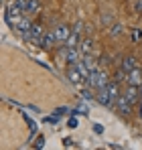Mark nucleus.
<instances>
[{
  "mask_svg": "<svg viewBox=\"0 0 142 150\" xmlns=\"http://www.w3.org/2000/svg\"><path fill=\"white\" fill-rule=\"evenodd\" d=\"M67 79H69L73 85H77V87H81V85L87 83V79L81 75V71H79L75 65H67Z\"/></svg>",
  "mask_w": 142,
  "mask_h": 150,
  "instance_id": "obj_1",
  "label": "nucleus"
},
{
  "mask_svg": "<svg viewBox=\"0 0 142 150\" xmlns=\"http://www.w3.org/2000/svg\"><path fill=\"white\" fill-rule=\"evenodd\" d=\"M114 105H116V110H118L120 114L130 116V112H132V105H134V103H132V101H130L126 96H124V93H122V96H118V98L114 100Z\"/></svg>",
  "mask_w": 142,
  "mask_h": 150,
  "instance_id": "obj_2",
  "label": "nucleus"
},
{
  "mask_svg": "<svg viewBox=\"0 0 142 150\" xmlns=\"http://www.w3.org/2000/svg\"><path fill=\"white\" fill-rule=\"evenodd\" d=\"M73 33V28L69 25H57L55 26V37H57V43H65L67 39H69V35Z\"/></svg>",
  "mask_w": 142,
  "mask_h": 150,
  "instance_id": "obj_3",
  "label": "nucleus"
},
{
  "mask_svg": "<svg viewBox=\"0 0 142 150\" xmlns=\"http://www.w3.org/2000/svg\"><path fill=\"white\" fill-rule=\"evenodd\" d=\"M95 101H97V103H102V105H106V108L114 105V100H112V96L108 93V89H106V87L95 89Z\"/></svg>",
  "mask_w": 142,
  "mask_h": 150,
  "instance_id": "obj_4",
  "label": "nucleus"
},
{
  "mask_svg": "<svg viewBox=\"0 0 142 150\" xmlns=\"http://www.w3.org/2000/svg\"><path fill=\"white\" fill-rule=\"evenodd\" d=\"M57 43V37H55V30H47V33H43V37H41V49L45 51H51L53 49V45Z\"/></svg>",
  "mask_w": 142,
  "mask_h": 150,
  "instance_id": "obj_5",
  "label": "nucleus"
},
{
  "mask_svg": "<svg viewBox=\"0 0 142 150\" xmlns=\"http://www.w3.org/2000/svg\"><path fill=\"white\" fill-rule=\"evenodd\" d=\"M126 83H130V85H138L140 87V83H142V69L140 67H134L130 73H128V81Z\"/></svg>",
  "mask_w": 142,
  "mask_h": 150,
  "instance_id": "obj_6",
  "label": "nucleus"
},
{
  "mask_svg": "<svg viewBox=\"0 0 142 150\" xmlns=\"http://www.w3.org/2000/svg\"><path fill=\"white\" fill-rule=\"evenodd\" d=\"M124 96L132 101V103H136L138 98H140V87H138V85H130V83H128V89H126V93H124Z\"/></svg>",
  "mask_w": 142,
  "mask_h": 150,
  "instance_id": "obj_7",
  "label": "nucleus"
},
{
  "mask_svg": "<svg viewBox=\"0 0 142 150\" xmlns=\"http://www.w3.org/2000/svg\"><path fill=\"white\" fill-rule=\"evenodd\" d=\"M79 51L83 55H94V39H81V45H79Z\"/></svg>",
  "mask_w": 142,
  "mask_h": 150,
  "instance_id": "obj_8",
  "label": "nucleus"
},
{
  "mask_svg": "<svg viewBox=\"0 0 142 150\" xmlns=\"http://www.w3.org/2000/svg\"><path fill=\"white\" fill-rule=\"evenodd\" d=\"M21 21H23V14H14V12H6V23L10 28H18L21 25Z\"/></svg>",
  "mask_w": 142,
  "mask_h": 150,
  "instance_id": "obj_9",
  "label": "nucleus"
},
{
  "mask_svg": "<svg viewBox=\"0 0 142 150\" xmlns=\"http://www.w3.org/2000/svg\"><path fill=\"white\" fill-rule=\"evenodd\" d=\"M106 89H108V93L112 96V100H116L118 96H122V91H120V83H118V81H114V79H110V83L106 85Z\"/></svg>",
  "mask_w": 142,
  "mask_h": 150,
  "instance_id": "obj_10",
  "label": "nucleus"
},
{
  "mask_svg": "<svg viewBox=\"0 0 142 150\" xmlns=\"http://www.w3.org/2000/svg\"><path fill=\"white\" fill-rule=\"evenodd\" d=\"M65 45H67V47H79V45H81V33L73 30L69 35V39L65 41Z\"/></svg>",
  "mask_w": 142,
  "mask_h": 150,
  "instance_id": "obj_11",
  "label": "nucleus"
},
{
  "mask_svg": "<svg viewBox=\"0 0 142 150\" xmlns=\"http://www.w3.org/2000/svg\"><path fill=\"white\" fill-rule=\"evenodd\" d=\"M83 63L87 65L89 71H97V69H99V61H95L94 55H83Z\"/></svg>",
  "mask_w": 142,
  "mask_h": 150,
  "instance_id": "obj_12",
  "label": "nucleus"
},
{
  "mask_svg": "<svg viewBox=\"0 0 142 150\" xmlns=\"http://www.w3.org/2000/svg\"><path fill=\"white\" fill-rule=\"evenodd\" d=\"M120 67H122V69H124L126 73H130V71H132V69L136 67V59H134V57H124V59H122V65H120Z\"/></svg>",
  "mask_w": 142,
  "mask_h": 150,
  "instance_id": "obj_13",
  "label": "nucleus"
},
{
  "mask_svg": "<svg viewBox=\"0 0 142 150\" xmlns=\"http://www.w3.org/2000/svg\"><path fill=\"white\" fill-rule=\"evenodd\" d=\"M110 83V75L106 73V71H99V77H97V87L95 89H102V87H106Z\"/></svg>",
  "mask_w": 142,
  "mask_h": 150,
  "instance_id": "obj_14",
  "label": "nucleus"
},
{
  "mask_svg": "<svg viewBox=\"0 0 142 150\" xmlns=\"http://www.w3.org/2000/svg\"><path fill=\"white\" fill-rule=\"evenodd\" d=\"M16 30H18L21 35H23V33H28V30H33V23H31L28 18H23V21H21V25H18V28H16Z\"/></svg>",
  "mask_w": 142,
  "mask_h": 150,
  "instance_id": "obj_15",
  "label": "nucleus"
},
{
  "mask_svg": "<svg viewBox=\"0 0 142 150\" xmlns=\"http://www.w3.org/2000/svg\"><path fill=\"white\" fill-rule=\"evenodd\" d=\"M39 10H41V0H28V8H26V12L35 14V12H39Z\"/></svg>",
  "mask_w": 142,
  "mask_h": 150,
  "instance_id": "obj_16",
  "label": "nucleus"
},
{
  "mask_svg": "<svg viewBox=\"0 0 142 150\" xmlns=\"http://www.w3.org/2000/svg\"><path fill=\"white\" fill-rule=\"evenodd\" d=\"M112 79H114V81H118V83H122V81H128V73H126V71L120 67L118 71L114 73V77H112Z\"/></svg>",
  "mask_w": 142,
  "mask_h": 150,
  "instance_id": "obj_17",
  "label": "nucleus"
},
{
  "mask_svg": "<svg viewBox=\"0 0 142 150\" xmlns=\"http://www.w3.org/2000/svg\"><path fill=\"white\" fill-rule=\"evenodd\" d=\"M33 37H43V26L39 25V23L33 25Z\"/></svg>",
  "mask_w": 142,
  "mask_h": 150,
  "instance_id": "obj_18",
  "label": "nucleus"
},
{
  "mask_svg": "<svg viewBox=\"0 0 142 150\" xmlns=\"http://www.w3.org/2000/svg\"><path fill=\"white\" fill-rule=\"evenodd\" d=\"M110 33H112V37H120V35H122V25L110 26Z\"/></svg>",
  "mask_w": 142,
  "mask_h": 150,
  "instance_id": "obj_19",
  "label": "nucleus"
},
{
  "mask_svg": "<svg viewBox=\"0 0 142 150\" xmlns=\"http://www.w3.org/2000/svg\"><path fill=\"white\" fill-rule=\"evenodd\" d=\"M110 63H112V61H110V55H108V53L99 55V65H104V67H106V65H110Z\"/></svg>",
  "mask_w": 142,
  "mask_h": 150,
  "instance_id": "obj_20",
  "label": "nucleus"
},
{
  "mask_svg": "<svg viewBox=\"0 0 142 150\" xmlns=\"http://www.w3.org/2000/svg\"><path fill=\"white\" fill-rule=\"evenodd\" d=\"M134 12H136V14H142V0H138V2L134 4Z\"/></svg>",
  "mask_w": 142,
  "mask_h": 150,
  "instance_id": "obj_21",
  "label": "nucleus"
},
{
  "mask_svg": "<svg viewBox=\"0 0 142 150\" xmlns=\"http://www.w3.org/2000/svg\"><path fill=\"white\" fill-rule=\"evenodd\" d=\"M18 4H21V8H23L24 12H26V8H28V0H16Z\"/></svg>",
  "mask_w": 142,
  "mask_h": 150,
  "instance_id": "obj_22",
  "label": "nucleus"
},
{
  "mask_svg": "<svg viewBox=\"0 0 142 150\" xmlns=\"http://www.w3.org/2000/svg\"><path fill=\"white\" fill-rule=\"evenodd\" d=\"M81 26H83L81 23H75V26H73V30H77V33H81Z\"/></svg>",
  "mask_w": 142,
  "mask_h": 150,
  "instance_id": "obj_23",
  "label": "nucleus"
},
{
  "mask_svg": "<svg viewBox=\"0 0 142 150\" xmlns=\"http://www.w3.org/2000/svg\"><path fill=\"white\" fill-rule=\"evenodd\" d=\"M140 98H142V83H140Z\"/></svg>",
  "mask_w": 142,
  "mask_h": 150,
  "instance_id": "obj_24",
  "label": "nucleus"
}]
</instances>
